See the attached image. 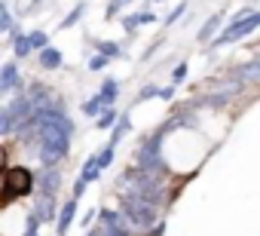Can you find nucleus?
<instances>
[{
    "instance_id": "1",
    "label": "nucleus",
    "mask_w": 260,
    "mask_h": 236,
    "mask_svg": "<svg viewBox=\"0 0 260 236\" xmlns=\"http://www.w3.org/2000/svg\"><path fill=\"white\" fill-rule=\"evenodd\" d=\"M37 193V172L28 166H7L4 169V209H10L16 199Z\"/></svg>"
},
{
    "instance_id": "2",
    "label": "nucleus",
    "mask_w": 260,
    "mask_h": 236,
    "mask_svg": "<svg viewBox=\"0 0 260 236\" xmlns=\"http://www.w3.org/2000/svg\"><path fill=\"white\" fill-rule=\"evenodd\" d=\"M119 212L128 218V224H132L138 233H147L150 227H156V224L162 221V218H159L162 209H156L153 202L138 199V196H132V193H119Z\"/></svg>"
},
{
    "instance_id": "3",
    "label": "nucleus",
    "mask_w": 260,
    "mask_h": 236,
    "mask_svg": "<svg viewBox=\"0 0 260 236\" xmlns=\"http://www.w3.org/2000/svg\"><path fill=\"white\" fill-rule=\"evenodd\" d=\"M257 28H260V10H257L254 16L242 19V22H230V25L208 43V49H220V46H230V43H236V40H242V37H251Z\"/></svg>"
},
{
    "instance_id": "4",
    "label": "nucleus",
    "mask_w": 260,
    "mask_h": 236,
    "mask_svg": "<svg viewBox=\"0 0 260 236\" xmlns=\"http://www.w3.org/2000/svg\"><path fill=\"white\" fill-rule=\"evenodd\" d=\"M223 77L230 83H242V86H260V55L251 62H239L233 68L223 71Z\"/></svg>"
},
{
    "instance_id": "5",
    "label": "nucleus",
    "mask_w": 260,
    "mask_h": 236,
    "mask_svg": "<svg viewBox=\"0 0 260 236\" xmlns=\"http://www.w3.org/2000/svg\"><path fill=\"white\" fill-rule=\"evenodd\" d=\"M25 77H22V71H19V62L13 58V62H4V68H0V92H4L7 98L10 95H19V92H25Z\"/></svg>"
},
{
    "instance_id": "6",
    "label": "nucleus",
    "mask_w": 260,
    "mask_h": 236,
    "mask_svg": "<svg viewBox=\"0 0 260 236\" xmlns=\"http://www.w3.org/2000/svg\"><path fill=\"white\" fill-rule=\"evenodd\" d=\"M31 199H34V205H31V209H34V215H37L43 224H52V227H55V221H58V212H61V205H58V196H55V193H40V190H37Z\"/></svg>"
},
{
    "instance_id": "7",
    "label": "nucleus",
    "mask_w": 260,
    "mask_h": 236,
    "mask_svg": "<svg viewBox=\"0 0 260 236\" xmlns=\"http://www.w3.org/2000/svg\"><path fill=\"white\" fill-rule=\"evenodd\" d=\"M77 209H80V199H74V196H68L61 202V212H58V221H55V236H68V230L77 221Z\"/></svg>"
},
{
    "instance_id": "8",
    "label": "nucleus",
    "mask_w": 260,
    "mask_h": 236,
    "mask_svg": "<svg viewBox=\"0 0 260 236\" xmlns=\"http://www.w3.org/2000/svg\"><path fill=\"white\" fill-rule=\"evenodd\" d=\"M7 43L13 46V58H16V62H25V58H31V55H34L31 37H28L25 31H19V28H16V31H13L10 37H7Z\"/></svg>"
},
{
    "instance_id": "9",
    "label": "nucleus",
    "mask_w": 260,
    "mask_h": 236,
    "mask_svg": "<svg viewBox=\"0 0 260 236\" xmlns=\"http://www.w3.org/2000/svg\"><path fill=\"white\" fill-rule=\"evenodd\" d=\"M98 224L104 230H119V227H132L128 218L119 212V209H110V205H98Z\"/></svg>"
},
{
    "instance_id": "10",
    "label": "nucleus",
    "mask_w": 260,
    "mask_h": 236,
    "mask_svg": "<svg viewBox=\"0 0 260 236\" xmlns=\"http://www.w3.org/2000/svg\"><path fill=\"white\" fill-rule=\"evenodd\" d=\"M223 28H226V25H223V13H211V16L202 22V28L196 31V40H199V43H211Z\"/></svg>"
},
{
    "instance_id": "11",
    "label": "nucleus",
    "mask_w": 260,
    "mask_h": 236,
    "mask_svg": "<svg viewBox=\"0 0 260 236\" xmlns=\"http://www.w3.org/2000/svg\"><path fill=\"white\" fill-rule=\"evenodd\" d=\"M37 190L58 196V190H61V166L58 169H40L37 172Z\"/></svg>"
},
{
    "instance_id": "12",
    "label": "nucleus",
    "mask_w": 260,
    "mask_h": 236,
    "mask_svg": "<svg viewBox=\"0 0 260 236\" xmlns=\"http://www.w3.org/2000/svg\"><path fill=\"white\" fill-rule=\"evenodd\" d=\"M37 65H40L43 71H61V68H64V55H61L58 46H49V49L37 52Z\"/></svg>"
},
{
    "instance_id": "13",
    "label": "nucleus",
    "mask_w": 260,
    "mask_h": 236,
    "mask_svg": "<svg viewBox=\"0 0 260 236\" xmlns=\"http://www.w3.org/2000/svg\"><path fill=\"white\" fill-rule=\"evenodd\" d=\"M119 92H122V86H119V80H116V77H104V80L98 83V95H101V101H104L107 107H113V104H116Z\"/></svg>"
},
{
    "instance_id": "14",
    "label": "nucleus",
    "mask_w": 260,
    "mask_h": 236,
    "mask_svg": "<svg viewBox=\"0 0 260 236\" xmlns=\"http://www.w3.org/2000/svg\"><path fill=\"white\" fill-rule=\"evenodd\" d=\"M89 46H92L95 52H101V55H107L110 62H113V58H122V46H119V43H113V40H104V37H95V40H89Z\"/></svg>"
},
{
    "instance_id": "15",
    "label": "nucleus",
    "mask_w": 260,
    "mask_h": 236,
    "mask_svg": "<svg viewBox=\"0 0 260 236\" xmlns=\"http://www.w3.org/2000/svg\"><path fill=\"white\" fill-rule=\"evenodd\" d=\"M128 132H132V113H128V110H122L119 123H116V126L110 129V141H107V144H113V148H116V144H119V141H122V138H125Z\"/></svg>"
},
{
    "instance_id": "16",
    "label": "nucleus",
    "mask_w": 260,
    "mask_h": 236,
    "mask_svg": "<svg viewBox=\"0 0 260 236\" xmlns=\"http://www.w3.org/2000/svg\"><path fill=\"white\" fill-rule=\"evenodd\" d=\"M83 13H86V0H80V4L58 22V31H68V28H74V25H80L83 22Z\"/></svg>"
},
{
    "instance_id": "17",
    "label": "nucleus",
    "mask_w": 260,
    "mask_h": 236,
    "mask_svg": "<svg viewBox=\"0 0 260 236\" xmlns=\"http://www.w3.org/2000/svg\"><path fill=\"white\" fill-rule=\"evenodd\" d=\"M104 107H107V104L101 101V95H98V92H95V95H89V98H86V101L80 104V110H83L86 116H92V120H98V116H101V110H104Z\"/></svg>"
},
{
    "instance_id": "18",
    "label": "nucleus",
    "mask_w": 260,
    "mask_h": 236,
    "mask_svg": "<svg viewBox=\"0 0 260 236\" xmlns=\"http://www.w3.org/2000/svg\"><path fill=\"white\" fill-rule=\"evenodd\" d=\"M0 31L7 37L16 31V19H13V10H10V0H0Z\"/></svg>"
},
{
    "instance_id": "19",
    "label": "nucleus",
    "mask_w": 260,
    "mask_h": 236,
    "mask_svg": "<svg viewBox=\"0 0 260 236\" xmlns=\"http://www.w3.org/2000/svg\"><path fill=\"white\" fill-rule=\"evenodd\" d=\"M119 116H122V113H119L116 107H104L101 116L95 120V129H101V132H104V129H113V126L119 123Z\"/></svg>"
},
{
    "instance_id": "20",
    "label": "nucleus",
    "mask_w": 260,
    "mask_h": 236,
    "mask_svg": "<svg viewBox=\"0 0 260 236\" xmlns=\"http://www.w3.org/2000/svg\"><path fill=\"white\" fill-rule=\"evenodd\" d=\"M80 178H83V181H89V184H98V181H101V166L95 163V154H92V157L83 163V169H80Z\"/></svg>"
},
{
    "instance_id": "21",
    "label": "nucleus",
    "mask_w": 260,
    "mask_h": 236,
    "mask_svg": "<svg viewBox=\"0 0 260 236\" xmlns=\"http://www.w3.org/2000/svg\"><path fill=\"white\" fill-rule=\"evenodd\" d=\"M28 37H31V46H34V52H43V49H49L52 43H49V31H43V28H34V31H28Z\"/></svg>"
},
{
    "instance_id": "22",
    "label": "nucleus",
    "mask_w": 260,
    "mask_h": 236,
    "mask_svg": "<svg viewBox=\"0 0 260 236\" xmlns=\"http://www.w3.org/2000/svg\"><path fill=\"white\" fill-rule=\"evenodd\" d=\"M113 160H116V148H113V144H104V148L95 154V163L101 166V172H104V169H110V166H113Z\"/></svg>"
},
{
    "instance_id": "23",
    "label": "nucleus",
    "mask_w": 260,
    "mask_h": 236,
    "mask_svg": "<svg viewBox=\"0 0 260 236\" xmlns=\"http://www.w3.org/2000/svg\"><path fill=\"white\" fill-rule=\"evenodd\" d=\"M119 25H122V31H125L128 37H135V34H138V28H141L138 13H125V16H119Z\"/></svg>"
},
{
    "instance_id": "24",
    "label": "nucleus",
    "mask_w": 260,
    "mask_h": 236,
    "mask_svg": "<svg viewBox=\"0 0 260 236\" xmlns=\"http://www.w3.org/2000/svg\"><path fill=\"white\" fill-rule=\"evenodd\" d=\"M184 13H187V0H181V4H178V7H175V10H172L169 16H162V25H166V28L178 25V22L184 19Z\"/></svg>"
},
{
    "instance_id": "25",
    "label": "nucleus",
    "mask_w": 260,
    "mask_h": 236,
    "mask_svg": "<svg viewBox=\"0 0 260 236\" xmlns=\"http://www.w3.org/2000/svg\"><path fill=\"white\" fill-rule=\"evenodd\" d=\"M107 65H110V58H107V55H101V52H92V55H89V62H86V68H89L92 74H98V71H104Z\"/></svg>"
},
{
    "instance_id": "26",
    "label": "nucleus",
    "mask_w": 260,
    "mask_h": 236,
    "mask_svg": "<svg viewBox=\"0 0 260 236\" xmlns=\"http://www.w3.org/2000/svg\"><path fill=\"white\" fill-rule=\"evenodd\" d=\"M159 92H162V86H159V83H144V86H141V92H138V101L159 98Z\"/></svg>"
},
{
    "instance_id": "27",
    "label": "nucleus",
    "mask_w": 260,
    "mask_h": 236,
    "mask_svg": "<svg viewBox=\"0 0 260 236\" xmlns=\"http://www.w3.org/2000/svg\"><path fill=\"white\" fill-rule=\"evenodd\" d=\"M187 71H190V65H187V62H178V65L172 68V83H175V86H181V83L187 80Z\"/></svg>"
},
{
    "instance_id": "28",
    "label": "nucleus",
    "mask_w": 260,
    "mask_h": 236,
    "mask_svg": "<svg viewBox=\"0 0 260 236\" xmlns=\"http://www.w3.org/2000/svg\"><path fill=\"white\" fill-rule=\"evenodd\" d=\"M95 218H98V205H95V209H86V212L80 215V227H83V230L95 227Z\"/></svg>"
},
{
    "instance_id": "29",
    "label": "nucleus",
    "mask_w": 260,
    "mask_h": 236,
    "mask_svg": "<svg viewBox=\"0 0 260 236\" xmlns=\"http://www.w3.org/2000/svg\"><path fill=\"white\" fill-rule=\"evenodd\" d=\"M122 7H125V0H107V19H119Z\"/></svg>"
},
{
    "instance_id": "30",
    "label": "nucleus",
    "mask_w": 260,
    "mask_h": 236,
    "mask_svg": "<svg viewBox=\"0 0 260 236\" xmlns=\"http://www.w3.org/2000/svg\"><path fill=\"white\" fill-rule=\"evenodd\" d=\"M138 22H141V25H153V22H159V16H156L153 10H147V7H144V10L138 13Z\"/></svg>"
},
{
    "instance_id": "31",
    "label": "nucleus",
    "mask_w": 260,
    "mask_h": 236,
    "mask_svg": "<svg viewBox=\"0 0 260 236\" xmlns=\"http://www.w3.org/2000/svg\"><path fill=\"white\" fill-rule=\"evenodd\" d=\"M86 187H89V181H83V178L77 175V181H74V190H71V196H74V199H80V196L86 193Z\"/></svg>"
},
{
    "instance_id": "32",
    "label": "nucleus",
    "mask_w": 260,
    "mask_h": 236,
    "mask_svg": "<svg viewBox=\"0 0 260 236\" xmlns=\"http://www.w3.org/2000/svg\"><path fill=\"white\" fill-rule=\"evenodd\" d=\"M162 40H166V37H156V40H153V46H147V49H144V55H141V62H150V58H153V52H156V49L162 46Z\"/></svg>"
},
{
    "instance_id": "33",
    "label": "nucleus",
    "mask_w": 260,
    "mask_h": 236,
    "mask_svg": "<svg viewBox=\"0 0 260 236\" xmlns=\"http://www.w3.org/2000/svg\"><path fill=\"white\" fill-rule=\"evenodd\" d=\"M175 95H178V86H175V83L162 86V92H159V98H162V101H175Z\"/></svg>"
},
{
    "instance_id": "34",
    "label": "nucleus",
    "mask_w": 260,
    "mask_h": 236,
    "mask_svg": "<svg viewBox=\"0 0 260 236\" xmlns=\"http://www.w3.org/2000/svg\"><path fill=\"white\" fill-rule=\"evenodd\" d=\"M86 236H104V227H101V224H98V227H89Z\"/></svg>"
},
{
    "instance_id": "35",
    "label": "nucleus",
    "mask_w": 260,
    "mask_h": 236,
    "mask_svg": "<svg viewBox=\"0 0 260 236\" xmlns=\"http://www.w3.org/2000/svg\"><path fill=\"white\" fill-rule=\"evenodd\" d=\"M40 4H43V0H31V7H28V13H31V10H37Z\"/></svg>"
},
{
    "instance_id": "36",
    "label": "nucleus",
    "mask_w": 260,
    "mask_h": 236,
    "mask_svg": "<svg viewBox=\"0 0 260 236\" xmlns=\"http://www.w3.org/2000/svg\"><path fill=\"white\" fill-rule=\"evenodd\" d=\"M128 4H135V0H125V7H128Z\"/></svg>"
},
{
    "instance_id": "37",
    "label": "nucleus",
    "mask_w": 260,
    "mask_h": 236,
    "mask_svg": "<svg viewBox=\"0 0 260 236\" xmlns=\"http://www.w3.org/2000/svg\"><path fill=\"white\" fill-rule=\"evenodd\" d=\"M147 4H159V0H147Z\"/></svg>"
},
{
    "instance_id": "38",
    "label": "nucleus",
    "mask_w": 260,
    "mask_h": 236,
    "mask_svg": "<svg viewBox=\"0 0 260 236\" xmlns=\"http://www.w3.org/2000/svg\"><path fill=\"white\" fill-rule=\"evenodd\" d=\"M257 46H260V40H257Z\"/></svg>"
}]
</instances>
